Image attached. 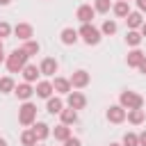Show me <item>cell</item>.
<instances>
[{"label": "cell", "instance_id": "obj_1", "mask_svg": "<svg viewBox=\"0 0 146 146\" xmlns=\"http://www.w3.org/2000/svg\"><path fill=\"white\" fill-rule=\"evenodd\" d=\"M27 59H30V55H27L23 48H16V50H11V52L7 55V59H5V64H7V71H9V73H21V71L27 66Z\"/></svg>", "mask_w": 146, "mask_h": 146}, {"label": "cell", "instance_id": "obj_2", "mask_svg": "<svg viewBox=\"0 0 146 146\" xmlns=\"http://www.w3.org/2000/svg\"><path fill=\"white\" fill-rule=\"evenodd\" d=\"M119 105H121L123 110H141L144 98H141L137 91H121V96H119Z\"/></svg>", "mask_w": 146, "mask_h": 146}, {"label": "cell", "instance_id": "obj_3", "mask_svg": "<svg viewBox=\"0 0 146 146\" xmlns=\"http://www.w3.org/2000/svg\"><path fill=\"white\" fill-rule=\"evenodd\" d=\"M18 123L21 125H34L36 123V105L34 103H23L18 107Z\"/></svg>", "mask_w": 146, "mask_h": 146}, {"label": "cell", "instance_id": "obj_4", "mask_svg": "<svg viewBox=\"0 0 146 146\" xmlns=\"http://www.w3.org/2000/svg\"><path fill=\"white\" fill-rule=\"evenodd\" d=\"M78 34H80V39L87 43V46H96V43H100V30L98 27H94L91 23H84L80 30H78Z\"/></svg>", "mask_w": 146, "mask_h": 146}, {"label": "cell", "instance_id": "obj_5", "mask_svg": "<svg viewBox=\"0 0 146 146\" xmlns=\"http://www.w3.org/2000/svg\"><path fill=\"white\" fill-rule=\"evenodd\" d=\"M68 80H71V87H73V89H84V87L91 82V75H89L84 68H80V71H75Z\"/></svg>", "mask_w": 146, "mask_h": 146}, {"label": "cell", "instance_id": "obj_6", "mask_svg": "<svg viewBox=\"0 0 146 146\" xmlns=\"http://www.w3.org/2000/svg\"><path fill=\"white\" fill-rule=\"evenodd\" d=\"M128 119V110H123L121 105H110L107 110V121L110 123H123Z\"/></svg>", "mask_w": 146, "mask_h": 146}, {"label": "cell", "instance_id": "obj_7", "mask_svg": "<svg viewBox=\"0 0 146 146\" xmlns=\"http://www.w3.org/2000/svg\"><path fill=\"white\" fill-rule=\"evenodd\" d=\"M66 105L71 107V110H82L84 105H87V98H84V94L82 91H71L68 96H66Z\"/></svg>", "mask_w": 146, "mask_h": 146}, {"label": "cell", "instance_id": "obj_8", "mask_svg": "<svg viewBox=\"0 0 146 146\" xmlns=\"http://www.w3.org/2000/svg\"><path fill=\"white\" fill-rule=\"evenodd\" d=\"M96 16V9L91 7V5H80L78 7V11H75V18L84 25V23H91V18Z\"/></svg>", "mask_w": 146, "mask_h": 146}, {"label": "cell", "instance_id": "obj_9", "mask_svg": "<svg viewBox=\"0 0 146 146\" xmlns=\"http://www.w3.org/2000/svg\"><path fill=\"white\" fill-rule=\"evenodd\" d=\"M57 68H59V64H57V59H55V57H46V59H41V66H39L41 75L50 78V75H55V73H57Z\"/></svg>", "mask_w": 146, "mask_h": 146}, {"label": "cell", "instance_id": "obj_10", "mask_svg": "<svg viewBox=\"0 0 146 146\" xmlns=\"http://www.w3.org/2000/svg\"><path fill=\"white\" fill-rule=\"evenodd\" d=\"M52 91H55V89H52V82H50V80H39L36 87H34V94H36L39 98H46V100L52 98Z\"/></svg>", "mask_w": 146, "mask_h": 146}, {"label": "cell", "instance_id": "obj_11", "mask_svg": "<svg viewBox=\"0 0 146 146\" xmlns=\"http://www.w3.org/2000/svg\"><path fill=\"white\" fill-rule=\"evenodd\" d=\"M14 34H16L21 41H30V39L34 36V27H32L30 23H18V25L14 27Z\"/></svg>", "mask_w": 146, "mask_h": 146}, {"label": "cell", "instance_id": "obj_12", "mask_svg": "<svg viewBox=\"0 0 146 146\" xmlns=\"http://www.w3.org/2000/svg\"><path fill=\"white\" fill-rule=\"evenodd\" d=\"M52 89H55L57 94H64V96H68V94L73 91L68 78H55V80H52Z\"/></svg>", "mask_w": 146, "mask_h": 146}, {"label": "cell", "instance_id": "obj_13", "mask_svg": "<svg viewBox=\"0 0 146 146\" xmlns=\"http://www.w3.org/2000/svg\"><path fill=\"white\" fill-rule=\"evenodd\" d=\"M59 39H62L64 46H73V43L80 39V34H78V30H73V27H64L62 34H59Z\"/></svg>", "mask_w": 146, "mask_h": 146}, {"label": "cell", "instance_id": "obj_14", "mask_svg": "<svg viewBox=\"0 0 146 146\" xmlns=\"http://www.w3.org/2000/svg\"><path fill=\"white\" fill-rule=\"evenodd\" d=\"M14 94L21 98V100H30L32 98V94H34V89H32V84H27V82H21V84H16V89H14Z\"/></svg>", "mask_w": 146, "mask_h": 146}, {"label": "cell", "instance_id": "obj_15", "mask_svg": "<svg viewBox=\"0 0 146 146\" xmlns=\"http://www.w3.org/2000/svg\"><path fill=\"white\" fill-rule=\"evenodd\" d=\"M21 73H23V80H25L27 84H32V82H36V78L41 75V71H39V68L34 66V64H27V66H25V68H23Z\"/></svg>", "mask_w": 146, "mask_h": 146}, {"label": "cell", "instance_id": "obj_16", "mask_svg": "<svg viewBox=\"0 0 146 146\" xmlns=\"http://www.w3.org/2000/svg\"><path fill=\"white\" fill-rule=\"evenodd\" d=\"M32 130H34V135H36V139H39V141L48 139V135L52 132V130H50V125H48V123H43V121H36V123L32 125Z\"/></svg>", "mask_w": 146, "mask_h": 146}, {"label": "cell", "instance_id": "obj_17", "mask_svg": "<svg viewBox=\"0 0 146 146\" xmlns=\"http://www.w3.org/2000/svg\"><path fill=\"white\" fill-rule=\"evenodd\" d=\"M144 57H146V55H144V52H141L139 48H132V50L128 52V59H125V62H128V66L137 68V66H139V64L144 62Z\"/></svg>", "mask_w": 146, "mask_h": 146}, {"label": "cell", "instance_id": "obj_18", "mask_svg": "<svg viewBox=\"0 0 146 146\" xmlns=\"http://www.w3.org/2000/svg\"><path fill=\"white\" fill-rule=\"evenodd\" d=\"M125 23H128V30H139L144 25V18H141L139 11H130L128 18H125Z\"/></svg>", "mask_w": 146, "mask_h": 146}, {"label": "cell", "instance_id": "obj_19", "mask_svg": "<svg viewBox=\"0 0 146 146\" xmlns=\"http://www.w3.org/2000/svg\"><path fill=\"white\" fill-rule=\"evenodd\" d=\"M46 110H48L50 114H59V112L64 110V100H62L59 96H52V98H48V103H46Z\"/></svg>", "mask_w": 146, "mask_h": 146}, {"label": "cell", "instance_id": "obj_20", "mask_svg": "<svg viewBox=\"0 0 146 146\" xmlns=\"http://www.w3.org/2000/svg\"><path fill=\"white\" fill-rule=\"evenodd\" d=\"M59 119H62V123H64V125H73V123L78 121V112H75V110H71V107H64V110L59 112Z\"/></svg>", "mask_w": 146, "mask_h": 146}, {"label": "cell", "instance_id": "obj_21", "mask_svg": "<svg viewBox=\"0 0 146 146\" xmlns=\"http://www.w3.org/2000/svg\"><path fill=\"white\" fill-rule=\"evenodd\" d=\"M112 11H114V16H116V18H128V14H130V5H128V2H123V0H119V2H114Z\"/></svg>", "mask_w": 146, "mask_h": 146}, {"label": "cell", "instance_id": "obj_22", "mask_svg": "<svg viewBox=\"0 0 146 146\" xmlns=\"http://www.w3.org/2000/svg\"><path fill=\"white\" fill-rule=\"evenodd\" d=\"M36 141H39V139H36V135H34L32 128H27V130L21 132V144H23V146H36Z\"/></svg>", "mask_w": 146, "mask_h": 146}, {"label": "cell", "instance_id": "obj_23", "mask_svg": "<svg viewBox=\"0 0 146 146\" xmlns=\"http://www.w3.org/2000/svg\"><path fill=\"white\" fill-rule=\"evenodd\" d=\"M144 119H146V112H144V110H128V121H130L132 125L144 123Z\"/></svg>", "mask_w": 146, "mask_h": 146}, {"label": "cell", "instance_id": "obj_24", "mask_svg": "<svg viewBox=\"0 0 146 146\" xmlns=\"http://www.w3.org/2000/svg\"><path fill=\"white\" fill-rule=\"evenodd\" d=\"M52 135H55V139H57V141H66V139L71 137V128H68V125H64V123H59V125L52 130Z\"/></svg>", "mask_w": 146, "mask_h": 146}, {"label": "cell", "instance_id": "obj_25", "mask_svg": "<svg viewBox=\"0 0 146 146\" xmlns=\"http://www.w3.org/2000/svg\"><path fill=\"white\" fill-rule=\"evenodd\" d=\"M141 32H137V30H128V34H125V43L128 46H132V48H137L139 43H141Z\"/></svg>", "mask_w": 146, "mask_h": 146}, {"label": "cell", "instance_id": "obj_26", "mask_svg": "<svg viewBox=\"0 0 146 146\" xmlns=\"http://www.w3.org/2000/svg\"><path fill=\"white\" fill-rule=\"evenodd\" d=\"M14 89H16V82H14V78H9V75L0 78V94H11Z\"/></svg>", "mask_w": 146, "mask_h": 146}, {"label": "cell", "instance_id": "obj_27", "mask_svg": "<svg viewBox=\"0 0 146 146\" xmlns=\"http://www.w3.org/2000/svg\"><path fill=\"white\" fill-rule=\"evenodd\" d=\"M112 7H114V5H112V0H96V2H94L96 14H107Z\"/></svg>", "mask_w": 146, "mask_h": 146}, {"label": "cell", "instance_id": "obj_28", "mask_svg": "<svg viewBox=\"0 0 146 146\" xmlns=\"http://www.w3.org/2000/svg\"><path fill=\"white\" fill-rule=\"evenodd\" d=\"M23 50H25V52H27V55L32 57V55H39L41 46H39L36 41H32V39H30V41H25V43H23Z\"/></svg>", "mask_w": 146, "mask_h": 146}, {"label": "cell", "instance_id": "obj_29", "mask_svg": "<svg viewBox=\"0 0 146 146\" xmlns=\"http://www.w3.org/2000/svg\"><path fill=\"white\" fill-rule=\"evenodd\" d=\"M121 144H123V146H139V135H137V132H125Z\"/></svg>", "mask_w": 146, "mask_h": 146}, {"label": "cell", "instance_id": "obj_30", "mask_svg": "<svg viewBox=\"0 0 146 146\" xmlns=\"http://www.w3.org/2000/svg\"><path fill=\"white\" fill-rule=\"evenodd\" d=\"M100 34H107V36H112V34H116V23L107 18V21L103 23V27H100Z\"/></svg>", "mask_w": 146, "mask_h": 146}, {"label": "cell", "instance_id": "obj_31", "mask_svg": "<svg viewBox=\"0 0 146 146\" xmlns=\"http://www.w3.org/2000/svg\"><path fill=\"white\" fill-rule=\"evenodd\" d=\"M11 32H14V27H11L7 21H0V39H7Z\"/></svg>", "mask_w": 146, "mask_h": 146}, {"label": "cell", "instance_id": "obj_32", "mask_svg": "<svg viewBox=\"0 0 146 146\" xmlns=\"http://www.w3.org/2000/svg\"><path fill=\"white\" fill-rule=\"evenodd\" d=\"M64 146H82V141H80L78 137H68V139L64 141Z\"/></svg>", "mask_w": 146, "mask_h": 146}, {"label": "cell", "instance_id": "obj_33", "mask_svg": "<svg viewBox=\"0 0 146 146\" xmlns=\"http://www.w3.org/2000/svg\"><path fill=\"white\" fill-rule=\"evenodd\" d=\"M137 7H139V14H146V0H137Z\"/></svg>", "mask_w": 146, "mask_h": 146}, {"label": "cell", "instance_id": "obj_34", "mask_svg": "<svg viewBox=\"0 0 146 146\" xmlns=\"http://www.w3.org/2000/svg\"><path fill=\"white\" fill-rule=\"evenodd\" d=\"M139 146H146V130L139 132Z\"/></svg>", "mask_w": 146, "mask_h": 146}, {"label": "cell", "instance_id": "obj_35", "mask_svg": "<svg viewBox=\"0 0 146 146\" xmlns=\"http://www.w3.org/2000/svg\"><path fill=\"white\" fill-rule=\"evenodd\" d=\"M137 68H139V73H144V75H146V57H144V62H141Z\"/></svg>", "mask_w": 146, "mask_h": 146}, {"label": "cell", "instance_id": "obj_36", "mask_svg": "<svg viewBox=\"0 0 146 146\" xmlns=\"http://www.w3.org/2000/svg\"><path fill=\"white\" fill-rule=\"evenodd\" d=\"M139 32H141V36H146V21H144V25L139 27Z\"/></svg>", "mask_w": 146, "mask_h": 146}, {"label": "cell", "instance_id": "obj_37", "mask_svg": "<svg viewBox=\"0 0 146 146\" xmlns=\"http://www.w3.org/2000/svg\"><path fill=\"white\" fill-rule=\"evenodd\" d=\"M5 59H7V57H5V52H0V64H2Z\"/></svg>", "mask_w": 146, "mask_h": 146}, {"label": "cell", "instance_id": "obj_38", "mask_svg": "<svg viewBox=\"0 0 146 146\" xmlns=\"http://www.w3.org/2000/svg\"><path fill=\"white\" fill-rule=\"evenodd\" d=\"M9 2H11V0H0V5H2V7H5V5H9Z\"/></svg>", "mask_w": 146, "mask_h": 146}, {"label": "cell", "instance_id": "obj_39", "mask_svg": "<svg viewBox=\"0 0 146 146\" xmlns=\"http://www.w3.org/2000/svg\"><path fill=\"white\" fill-rule=\"evenodd\" d=\"M0 146H7V141H5V139H2V137H0Z\"/></svg>", "mask_w": 146, "mask_h": 146}, {"label": "cell", "instance_id": "obj_40", "mask_svg": "<svg viewBox=\"0 0 146 146\" xmlns=\"http://www.w3.org/2000/svg\"><path fill=\"white\" fill-rule=\"evenodd\" d=\"M0 52H5V48H2V39H0Z\"/></svg>", "mask_w": 146, "mask_h": 146}, {"label": "cell", "instance_id": "obj_41", "mask_svg": "<svg viewBox=\"0 0 146 146\" xmlns=\"http://www.w3.org/2000/svg\"><path fill=\"white\" fill-rule=\"evenodd\" d=\"M110 146H123V144H110Z\"/></svg>", "mask_w": 146, "mask_h": 146}, {"label": "cell", "instance_id": "obj_42", "mask_svg": "<svg viewBox=\"0 0 146 146\" xmlns=\"http://www.w3.org/2000/svg\"><path fill=\"white\" fill-rule=\"evenodd\" d=\"M123 2H130V0H123Z\"/></svg>", "mask_w": 146, "mask_h": 146}]
</instances>
